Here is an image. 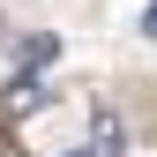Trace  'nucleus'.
I'll return each instance as SVG.
<instances>
[{
    "label": "nucleus",
    "mask_w": 157,
    "mask_h": 157,
    "mask_svg": "<svg viewBox=\"0 0 157 157\" xmlns=\"http://www.w3.org/2000/svg\"><path fill=\"white\" fill-rule=\"evenodd\" d=\"M90 142H97V157H120V150H127V120H120L112 105H97V112H90Z\"/></svg>",
    "instance_id": "f257e3e1"
},
{
    "label": "nucleus",
    "mask_w": 157,
    "mask_h": 157,
    "mask_svg": "<svg viewBox=\"0 0 157 157\" xmlns=\"http://www.w3.org/2000/svg\"><path fill=\"white\" fill-rule=\"evenodd\" d=\"M37 97H45V82H37L30 67H15V82H8V105H15V112H30Z\"/></svg>",
    "instance_id": "f03ea898"
},
{
    "label": "nucleus",
    "mask_w": 157,
    "mask_h": 157,
    "mask_svg": "<svg viewBox=\"0 0 157 157\" xmlns=\"http://www.w3.org/2000/svg\"><path fill=\"white\" fill-rule=\"evenodd\" d=\"M52 52H60V37H52V30H37L30 45H23V67H30V75H37V67H52Z\"/></svg>",
    "instance_id": "7ed1b4c3"
},
{
    "label": "nucleus",
    "mask_w": 157,
    "mask_h": 157,
    "mask_svg": "<svg viewBox=\"0 0 157 157\" xmlns=\"http://www.w3.org/2000/svg\"><path fill=\"white\" fill-rule=\"evenodd\" d=\"M142 37H157V0H150V8H142Z\"/></svg>",
    "instance_id": "20e7f679"
},
{
    "label": "nucleus",
    "mask_w": 157,
    "mask_h": 157,
    "mask_svg": "<svg viewBox=\"0 0 157 157\" xmlns=\"http://www.w3.org/2000/svg\"><path fill=\"white\" fill-rule=\"evenodd\" d=\"M75 157H97V150H75Z\"/></svg>",
    "instance_id": "39448f33"
}]
</instances>
